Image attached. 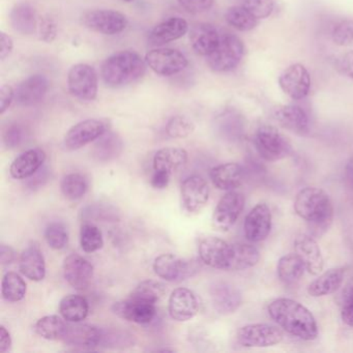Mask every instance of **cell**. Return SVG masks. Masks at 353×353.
<instances>
[{
	"label": "cell",
	"instance_id": "obj_1",
	"mask_svg": "<svg viewBox=\"0 0 353 353\" xmlns=\"http://www.w3.org/2000/svg\"><path fill=\"white\" fill-rule=\"evenodd\" d=\"M272 320L291 336L303 341H313L318 336L315 317L305 305L290 299H278L268 305Z\"/></svg>",
	"mask_w": 353,
	"mask_h": 353
},
{
	"label": "cell",
	"instance_id": "obj_2",
	"mask_svg": "<svg viewBox=\"0 0 353 353\" xmlns=\"http://www.w3.org/2000/svg\"><path fill=\"white\" fill-rule=\"evenodd\" d=\"M294 210L309 224L315 236L325 233L334 220V206L330 195L319 188L307 187L299 191L295 197Z\"/></svg>",
	"mask_w": 353,
	"mask_h": 353
},
{
	"label": "cell",
	"instance_id": "obj_3",
	"mask_svg": "<svg viewBox=\"0 0 353 353\" xmlns=\"http://www.w3.org/2000/svg\"><path fill=\"white\" fill-rule=\"evenodd\" d=\"M146 61L134 51H121L109 57L101 68L103 81L119 88L139 80L146 71Z\"/></svg>",
	"mask_w": 353,
	"mask_h": 353
},
{
	"label": "cell",
	"instance_id": "obj_4",
	"mask_svg": "<svg viewBox=\"0 0 353 353\" xmlns=\"http://www.w3.org/2000/svg\"><path fill=\"white\" fill-rule=\"evenodd\" d=\"M245 54L243 41L233 34H223L214 52L208 57V63L212 71L226 73L241 63Z\"/></svg>",
	"mask_w": 353,
	"mask_h": 353
},
{
	"label": "cell",
	"instance_id": "obj_5",
	"mask_svg": "<svg viewBox=\"0 0 353 353\" xmlns=\"http://www.w3.org/2000/svg\"><path fill=\"white\" fill-rule=\"evenodd\" d=\"M254 144L259 156L268 162L283 160L292 150L286 138L272 125L258 128L254 136Z\"/></svg>",
	"mask_w": 353,
	"mask_h": 353
},
{
	"label": "cell",
	"instance_id": "obj_6",
	"mask_svg": "<svg viewBox=\"0 0 353 353\" xmlns=\"http://www.w3.org/2000/svg\"><path fill=\"white\" fill-rule=\"evenodd\" d=\"M68 88L78 100H96L99 90V78L96 70L86 63H77L68 74Z\"/></svg>",
	"mask_w": 353,
	"mask_h": 353
},
{
	"label": "cell",
	"instance_id": "obj_7",
	"mask_svg": "<svg viewBox=\"0 0 353 353\" xmlns=\"http://www.w3.org/2000/svg\"><path fill=\"white\" fill-rule=\"evenodd\" d=\"M198 260H185L173 254H162L154 262V270L158 276L168 282H181L199 272Z\"/></svg>",
	"mask_w": 353,
	"mask_h": 353
},
{
	"label": "cell",
	"instance_id": "obj_8",
	"mask_svg": "<svg viewBox=\"0 0 353 353\" xmlns=\"http://www.w3.org/2000/svg\"><path fill=\"white\" fill-rule=\"evenodd\" d=\"M145 61L154 73L164 77L176 75L189 65L185 54L171 48H157L148 51Z\"/></svg>",
	"mask_w": 353,
	"mask_h": 353
},
{
	"label": "cell",
	"instance_id": "obj_9",
	"mask_svg": "<svg viewBox=\"0 0 353 353\" xmlns=\"http://www.w3.org/2000/svg\"><path fill=\"white\" fill-rule=\"evenodd\" d=\"M284 339L282 330L266 323L248 324L239 328L237 341L247 348H264L280 344Z\"/></svg>",
	"mask_w": 353,
	"mask_h": 353
},
{
	"label": "cell",
	"instance_id": "obj_10",
	"mask_svg": "<svg viewBox=\"0 0 353 353\" xmlns=\"http://www.w3.org/2000/svg\"><path fill=\"white\" fill-rule=\"evenodd\" d=\"M81 23L92 32L114 36L127 28L128 19L123 14L113 10H94L82 15Z\"/></svg>",
	"mask_w": 353,
	"mask_h": 353
},
{
	"label": "cell",
	"instance_id": "obj_11",
	"mask_svg": "<svg viewBox=\"0 0 353 353\" xmlns=\"http://www.w3.org/2000/svg\"><path fill=\"white\" fill-rule=\"evenodd\" d=\"M245 196L239 192L228 191L219 201L212 216V225L216 230L227 232L239 220L245 208Z\"/></svg>",
	"mask_w": 353,
	"mask_h": 353
},
{
	"label": "cell",
	"instance_id": "obj_12",
	"mask_svg": "<svg viewBox=\"0 0 353 353\" xmlns=\"http://www.w3.org/2000/svg\"><path fill=\"white\" fill-rule=\"evenodd\" d=\"M107 131L106 123L100 119H86L73 125L65 134L63 144L68 150H77L96 141Z\"/></svg>",
	"mask_w": 353,
	"mask_h": 353
},
{
	"label": "cell",
	"instance_id": "obj_13",
	"mask_svg": "<svg viewBox=\"0 0 353 353\" xmlns=\"http://www.w3.org/2000/svg\"><path fill=\"white\" fill-rule=\"evenodd\" d=\"M279 84L283 92L292 100H303L309 94L311 77L303 65L294 63L281 74Z\"/></svg>",
	"mask_w": 353,
	"mask_h": 353
},
{
	"label": "cell",
	"instance_id": "obj_14",
	"mask_svg": "<svg viewBox=\"0 0 353 353\" xmlns=\"http://www.w3.org/2000/svg\"><path fill=\"white\" fill-rule=\"evenodd\" d=\"M212 307L222 315L236 312L243 303V295L237 287L226 281H214L210 286Z\"/></svg>",
	"mask_w": 353,
	"mask_h": 353
},
{
	"label": "cell",
	"instance_id": "obj_15",
	"mask_svg": "<svg viewBox=\"0 0 353 353\" xmlns=\"http://www.w3.org/2000/svg\"><path fill=\"white\" fill-rule=\"evenodd\" d=\"M272 216L270 206L259 203L245 216L243 231L245 239L251 243H260L268 239L272 230Z\"/></svg>",
	"mask_w": 353,
	"mask_h": 353
},
{
	"label": "cell",
	"instance_id": "obj_16",
	"mask_svg": "<svg viewBox=\"0 0 353 353\" xmlns=\"http://www.w3.org/2000/svg\"><path fill=\"white\" fill-rule=\"evenodd\" d=\"M231 254H232V243H228L219 237H205L200 241V259L210 268L227 270L230 262Z\"/></svg>",
	"mask_w": 353,
	"mask_h": 353
},
{
	"label": "cell",
	"instance_id": "obj_17",
	"mask_svg": "<svg viewBox=\"0 0 353 353\" xmlns=\"http://www.w3.org/2000/svg\"><path fill=\"white\" fill-rule=\"evenodd\" d=\"M183 208L191 214L201 212L210 200V187L199 175H192L181 185Z\"/></svg>",
	"mask_w": 353,
	"mask_h": 353
},
{
	"label": "cell",
	"instance_id": "obj_18",
	"mask_svg": "<svg viewBox=\"0 0 353 353\" xmlns=\"http://www.w3.org/2000/svg\"><path fill=\"white\" fill-rule=\"evenodd\" d=\"M63 276L73 288L84 290L92 282L94 266L82 256L71 254L63 262Z\"/></svg>",
	"mask_w": 353,
	"mask_h": 353
},
{
	"label": "cell",
	"instance_id": "obj_19",
	"mask_svg": "<svg viewBox=\"0 0 353 353\" xmlns=\"http://www.w3.org/2000/svg\"><path fill=\"white\" fill-rule=\"evenodd\" d=\"M200 303L193 291L187 288H176L169 297L168 310L172 319L188 321L199 312Z\"/></svg>",
	"mask_w": 353,
	"mask_h": 353
},
{
	"label": "cell",
	"instance_id": "obj_20",
	"mask_svg": "<svg viewBox=\"0 0 353 353\" xmlns=\"http://www.w3.org/2000/svg\"><path fill=\"white\" fill-rule=\"evenodd\" d=\"M112 312L119 318L137 324H148L156 317L157 309L154 303L136 301H117L112 305Z\"/></svg>",
	"mask_w": 353,
	"mask_h": 353
},
{
	"label": "cell",
	"instance_id": "obj_21",
	"mask_svg": "<svg viewBox=\"0 0 353 353\" xmlns=\"http://www.w3.org/2000/svg\"><path fill=\"white\" fill-rule=\"evenodd\" d=\"M295 253L305 264V270L312 276L321 274L324 268V259L317 241L312 235L299 234L294 241Z\"/></svg>",
	"mask_w": 353,
	"mask_h": 353
},
{
	"label": "cell",
	"instance_id": "obj_22",
	"mask_svg": "<svg viewBox=\"0 0 353 353\" xmlns=\"http://www.w3.org/2000/svg\"><path fill=\"white\" fill-rule=\"evenodd\" d=\"M49 81L45 76L32 75L23 80L15 90V100L24 107H32L42 102L48 92Z\"/></svg>",
	"mask_w": 353,
	"mask_h": 353
},
{
	"label": "cell",
	"instance_id": "obj_23",
	"mask_svg": "<svg viewBox=\"0 0 353 353\" xmlns=\"http://www.w3.org/2000/svg\"><path fill=\"white\" fill-rule=\"evenodd\" d=\"M274 119L285 129L297 135L309 132L310 121L307 112L297 105H286L274 110Z\"/></svg>",
	"mask_w": 353,
	"mask_h": 353
},
{
	"label": "cell",
	"instance_id": "obj_24",
	"mask_svg": "<svg viewBox=\"0 0 353 353\" xmlns=\"http://www.w3.org/2000/svg\"><path fill=\"white\" fill-rule=\"evenodd\" d=\"M102 328L90 324H75L68 325L67 332L61 342L69 346L79 348H94L100 346Z\"/></svg>",
	"mask_w": 353,
	"mask_h": 353
},
{
	"label": "cell",
	"instance_id": "obj_25",
	"mask_svg": "<svg viewBox=\"0 0 353 353\" xmlns=\"http://www.w3.org/2000/svg\"><path fill=\"white\" fill-rule=\"evenodd\" d=\"M221 36L212 24L196 23L190 32L192 48L197 54L208 57L214 52Z\"/></svg>",
	"mask_w": 353,
	"mask_h": 353
},
{
	"label": "cell",
	"instance_id": "obj_26",
	"mask_svg": "<svg viewBox=\"0 0 353 353\" xmlns=\"http://www.w3.org/2000/svg\"><path fill=\"white\" fill-rule=\"evenodd\" d=\"M189 32V24L183 18L171 17L158 24L150 34V44L162 46L183 38Z\"/></svg>",
	"mask_w": 353,
	"mask_h": 353
},
{
	"label": "cell",
	"instance_id": "obj_27",
	"mask_svg": "<svg viewBox=\"0 0 353 353\" xmlns=\"http://www.w3.org/2000/svg\"><path fill=\"white\" fill-rule=\"evenodd\" d=\"M214 187L222 191H233L243 183L245 171L236 163H225L214 167L210 172Z\"/></svg>",
	"mask_w": 353,
	"mask_h": 353
},
{
	"label": "cell",
	"instance_id": "obj_28",
	"mask_svg": "<svg viewBox=\"0 0 353 353\" xmlns=\"http://www.w3.org/2000/svg\"><path fill=\"white\" fill-rule=\"evenodd\" d=\"M46 154L40 148L22 152L12 163L10 173L15 179H28L44 165Z\"/></svg>",
	"mask_w": 353,
	"mask_h": 353
},
{
	"label": "cell",
	"instance_id": "obj_29",
	"mask_svg": "<svg viewBox=\"0 0 353 353\" xmlns=\"http://www.w3.org/2000/svg\"><path fill=\"white\" fill-rule=\"evenodd\" d=\"M19 266L22 274L34 282H40L46 276V263L39 245H30L22 252Z\"/></svg>",
	"mask_w": 353,
	"mask_h": 353
},
{
	"label": "cell",
	"instance_id": "obj_30",
	"mask_svg": "<svg viewBox=\"0 0 353 353\" xmlns=\"http://www.w3.org/2000/svg\"><path fill=\"white\" fill-rule=\"evenodd\" d=\"M345 268H334L326 270L307 287V293L313 297L325 296L336 292L344 281Z\"/></svg>",
	"mask_w": 353,
	"mask_h": 353
},
{
	"label": "cell",
	"instance_id": "obj_31",
	"mask_svg": "<svg viewBox=\"0 0 353 353\" xmlns=\"http://www.w3.org/2000/svg\"><path fill=\"white\" fill-rule=\"evenodd\" d=\"M123 150V142L121 136L114 132L106 131L96 140L92 154L99 162H111L119 158Z\"/></svg>",
	"mask_w": 353,
	"mask_h": 353
},
{
	"label": "cell",
	"instance_id": "obj_32",
	"mask_svg": "<svg viewBox=\"0 0 353 353\" xmlns=\"http://www.w3.org/2000/svg\"><path fill=\"white\" fill-rule=\"evenodd\" d=\"M10 21L14 30L24 36L34 34L39 23L36 9L28 3L16 5L12 10Z\"/></svg>",
	"mask_w": 353,
	"mask_h": 353
},
{
	"label": "cell",
	"instance_id": "obj_33",
	"mask_svg": "<svg viewBox=\"0 0 353 353\" xmlns=\"http://www.w3.org/2000/svg\"><path fill=\"white\" fill-rule=\"evenodd\" d=\"M214 130L223 139L236 140L243 133V123L241 114L233 109H227L214 119Z\"/></svg>",
	"mask_w": 353,
	"mask_h": 353
},
{
	"label": "cell",
	"instance_id": "obj_34",
	"mask_svg": "<svg viewBox=\"0 0 353 353\" xmlns=\"http://www.w3.org/2000/svg\"><path fill=\"white\" fill-rule=\"evenodd\" d=\"M188 161V152L183 148H166L158 150L154 157V170L172 174Z\"/></svg>",
	"mask_w": 353,
	"mask_h": 353
},
{
	"label": "cell",
	"instance_id": "obj_35",
	"mask_svg": "<svg viewBox=\"0 0 353 353\" xmlns=\"http://www.w3.org/2000/svg\"><path fill=\"white\" fill-rule=\"evenodd\" d=\"M260 253L255 247L247 243H232V254L228 272H239L253 268L259 262Z\"/></svg>",
	"mask_w": 353,
	"mask_h": 353
},
{
	"label": "cell",
	"instance_id": "obj_36",
	"mask_svg": "<svg viewBox=\"0 0 353 353\" xmlns=\"http://www.w3.org/2000/svg\"><path fill=\"white\" fill-rule=\"evenodd\" d=\"M305 270V264L296 253L283 256L279 260L276 266L279 279L285 285L296 284L303 276Z\"/></svg>",
	"mask_w": 353,
	"mask_h": 353
},
{
	"label": "cell",
	"instance_id": "obj_37",
	"mask_svg": "<svg viewBox=\"0 0 353 353\" xmlns=\"http://www.w3.org/2000/svg\"><path fill=\"white\" fill-rule=\"evenodd\" d=\"M59 312L65 321L79 323L88 317L90 305L85 297L70 294L61 299Z\"/></svg>",
	"mask_w": 353,
	"mask_h": 353
},
{
	"label": "cell",
	"instance_id": "obj_38",
	"mask_svg": "<svg viewBox=\"0 0 353 353\" xmlns=\"http://www.w3.org/2000/svg\"><path fill=\"white\" fill-rule=\"evenodd\" d=\"M68 325V321L65 322L59 316L50 315L41 318L34 325V330L39 336L46 340L61 341L67 332Z\"/></svg>",
	"mask_w": 353,
	"mask_h": 353
},
{
	"label": "cell",
	"instance_id": "obj_39",
	"mask_svg": "<svg viewBox=\"0 0 353 353\" xmlns=\"http://www.w3.org/2000/svg\"><path fill=\"white\" fill-rule=\"evenodd\" d=\"M26 290H28L26 283L19 274L10 272L3 276V282H1V293L6 301L11 303L22 301L26 297Z\"/></svg>",
	"mask_w": 353,
	"mask_h": 353
},
{
	"label": "cell",
	"instance_id": "obj_40",
	"mask_svg": "<svg viewBox=\"0 0 353 353\" xmlns=\"http://www.w3.org/2000/svg\"><path fill=\"white\" fill-rule=\"evenodd\" d=\"M166 291V286L163 283L154 280L143 281L134 289L130 299L156 305L161 299H163Z\"/></svg>",
	"mask_w": 353,
	"mask_h": 353
},
{
	"label": "cell",
	"instance_id": "obj_41",
	"mask_svg": "<svg viewBox=\"0 0 353 353\" xmlns=\"http://www.w3.org/2000/svg\"><path fill=\"white\" fill-rule=\"evenodd\" d=\"M225 19L229 26L239 32H250L258 24L257 18L254 17L243 6H237L227 10Z\"/></svg>",
	"mask_w": 353,
	"mask_h": 353
},
{
	"label": "cell",
	"instance_id": "obj_42",
	"mask_svg": "<svg viewBox=\"0 0 353 353\" xmlns=\"http://www.w3.org/2000/svg\"><path fill=\"white\" fill-rule=\"evenodd\" d=\"M82 219L86 222H117L121 218L117 208L107 203H92L82 210Z\"/></svg>",
	"mask_w": 353,
	"mask_h": 353
},
{
	"label": "cell",
	"instance_id": "obj_43",
	"mask_svg": "<svg viewBox=\"0 0 353 353\" xmlns=\"http://www.w3.org/2000/svg\"><path fill=\"white\" fill-rule=\"evenodd\" d=\"M63 196L69 200H79L85 195L88 190V181L80 173L65 175L61 183Z\"/></svg>",
	"mask_w": 353,
	"mask_h": 353
},
{
	"label": "cell",
	"instance_id": "obj_44",
	"mask_svg": "<svg viewBox=\"0 0 353 353\" xmlns=\"http://www.w3.org/2000/svg\"><path fill=\"white\" fill-rule=\"evenodd\" d=\"M135 338L133 334L119 330L102 328L100 346L110 349H125L134 346Z\"/></svg>",
	"mask_w": 353,
	"mask_h": 353
},
{
	"label": "cell",
	"instance_id": "obj_45",
	"mask_svg": "<svg viewBox=\"0 0 353 353\" xmlns=\"http://www.w3.org/2000/svg\"><path fill=\"white\" fill-rule=\"evenodd\" d=\"M80 243L82 250L86 253L99 251L104 245L102 231L92 223H84L80 231Z\"/></svg>",
	"mask_w": 353,
	"mask_h": 353
},
{
	"label": "cell",
	"instance_id": "obj_46",
	"mask_svg": "<svg viewBox=\"0 0 353 353\" xmlns=\"http://www.w3.org/2000/svg\"><path fill=\"white\" fill-rule=\"evenodd\" d=\"M194 130H195V125L191 119L177 115V117H173L169 119L165 131L169 137L183 139V138L189 137L193 133Z\"/></svg>",
	"mask_w": 353,
	"mask_h": 353
},
{
	"label": "cell",
	"instance_id": "obj_47",
	"mask_svg": "<svg viewBox=\"0 0 353 353\" xmlns=\"http://www.w3.org/2000/svg\"><path fill=\"white\" fill-rule=\"evenodd\" d=\"M45 239L53 250H61L69 241V233L63 223H51L45 230Z\"/></svg>",
	"mask_w": 353,
	"mask_h": 353
},
{
	"label": "cell",
	"instance_id": "obj_48",
	"mask_svg": "<svg viewBox=\"0 0 353 353\" xmlns=\"http://www.w3.org/2000/svg\"><path fill=\"white\" fill-rule=\"evenodd\" d=\"M26 130L20 123H12L8 125L7 129L3 132V143L9 150L19 148L24 143L26 139Z\"/></svg>",
	"mask_w": 353,
	"mask_h": 353
},
{
	"label": "cell",
	"instance_id": "obj_49",
	"mask_svg": "<svg viewBox=\"0 0 353 353\" xmlns=\"http://www.w3.org/2000/svg\"><path fill=\"white\" fill-rule=\"evenodd\" d=\"M243 7L254 16L259 19L270 17L274 12V0H243Z\"/></svg>",
	"mask_w": 353,
	"mask_h": 353
},
{
	"label": "cell",
	"instance_id": "obj_50",
	"mask_svg": "<svg viewBox=\"0 0 353 353\" xmlns=\"http://www.w3.org/2000/svg\"><path fill=\"white\" fill-rule=\"evenodd\" d=\"M332 42L338 46L353 45V20H346L339 23L332 30Z\"/></svg>",
	"mask_w": 353,
	"mask_h": 353
},
{
	"label": "cell",
	"instance_id": "obj_51",
	"mask_svg": "<svg viewBox=\"0 0 353 353\" xmlns=\"http://www.w3.org/2000/svg\"><path fill=\"white\" fill-rule=\"evenodd\" d=\"M341 318L345 324L353 327V283L347 285L343 291Z\"/></svg>",
	"mask_w": 353,
	"mask_h": 353
},
{
	"label": "cell",
	"instance_id": "obj_52",
	"mask_svg": "<svg viewBox=\"0 0 353 353\" xmlns=\"http://www.w3.org/2000/svg\"><path fill=\"white\" fill-rule=\"evenodd\" d=\"M57 26L52 18L45 16L39 22V37L43 42L51 44L57 39Z\"/></svg>",
	"mask_w": 353,
	"mask_h": 353
},
{
	"label": "cell",
	"instance_id": "obj_53",
	"mask_svg": "<svg viewBox=\"0 0 353 353\" xmlns=\"http://www.w3.org/2000/svg\"><path fill=\"white\" fill-rule=\"evenodd\" d=\"M49 179H50V170L48 167L43 165L34 175L28 177L26 183V188L32 191H36V190L44 187L48 183Z\"/></svg>",
	"mask_w": 353,
	"mask_h": 353
},
{
	"label": "cell",
	"instance_id": "obj_54",
	"mask_svg": "<svg viewBox=\"0 0 353 353\" xmlns=\"http://www.w3.org/2000/svg\"><path fill=\"white\" fill-rule=\"evenodd\" d=\"M179 5L192 14L204 13L212 9L214 0H177Z\"/></svg>",
	"mask_w": 353,
	"mask_h": 353
},
{
	"label": "cell",
	"instance_id": "obj_55",
	"mask_svg": "<svg viewBox=\"0 0 353 353\" xmlns=\"http://www.w3.org/2000/svg\"><path fill=\"white\" fill-rule=\"evenodd\" d=\"M15 100V90L11 85L1 86L0 88V113L3 114L11 106L13 101Z\"/></svg>",
	"mask_w": 353,
	"mask_h": 353
},
{
	"label": "cell",
	"instance_id": "obj_56",
	"mask_svg": "<svg viewBox=\"0 0 353 353\" xmlns=\"http://www.w3.org/2000/svg\"><path fill=\"white\" fill-rule=\"evenodd\" d=\"M13 39L6 32H0V59L5 61L7 57H9L12 51H13Z\"/></svg>",
	"mask_w": 353,
	"mask_h": 353
},
{
	"label": "cell",
	"instance_id": "obj_57",
	"mask_svg": "<svg viewBox=\"0 0 353 353\" xmlns=\"http://www.w3.org/2000/svg\"><path fill=\"white\" fill-rule=\"evenodd\" d=\"M171 174L163 171L154 170L152 179H150V183L154 189L162 190L165 189L169 185L170 181Z\"/></svg>",
	"mask_w": 353,
	"mask_h": 353
},
{
	"label": "cell",
	"instance_id": "obj_58",
	"mask_svg": "<svg viewBox=\"0 0 353 353\" xmlns=\"http://www.w3.org/2000/svg\"><path fill=\"white\" fill-rule=\"evenodd\" d=\"M339 69L347 77L353 79V51L346 53L339 63Z\"/></svg>",
	"mask_w": 353,
	"mask_h": 353
},
{
	"label": "cell",
	"instance_id": "obj_59",
	"mask_svg": "<svg viewBox=\"0 0 353 353\" xmlns=\"http://www.w3.org/2000/svg\"><path fill=\"white\" fill-rule=\"evenodd\" d=\"M12 344L13 342H12L11 334L5 326L1 325L0 327V352L7 353L11 351Z\"/></svg>",
	"mask_w": 353,
	"mask_h": 353
},
{
	"label": "cell",
	"instance_id": "obj_60",
	"mask_svg": "<svg viewBox=\"0 0 353 353\" xmlns=\"http://www.w3.org/2000/svg\"><path fill=\"white\" fill-rule=\"evenodd\" d=\"M16 253L10 245H1L0 247V262L3 266L9 265L15 260Z\"/></svg>",
	"mask_w": 353,
	"mask_h": 353
},
{
	"label": "cell",
	"instance_id": "obj_61",
	"mask_svg": "<svg viewBox=\"0 0 353 353\" xmlns=\"http://www.w3.org/2000/svg\"><path fill=\"white\" fill-rule=\"evenodd\" d=\"M344 181L347 187L353 190V154L347 162L344 169Z\"/></svg>",
	"mask_w": 353,
	"mask_h": 353
},
{
	"label": "cell",
	"instance_id": "obj_62",
	"mask_svg": "<svg viewBox=\"0 0 353 353\" xmlns=\"http://www.w3.org/2000/svg\"><path fill=\"white\" fill-rule=\"evenodd\" d=\"M123 1H125V3H131L133 0H123Z\"/></svg>",
	"mask_w": 353,
	"mask_h": 353
}]
</instances>
